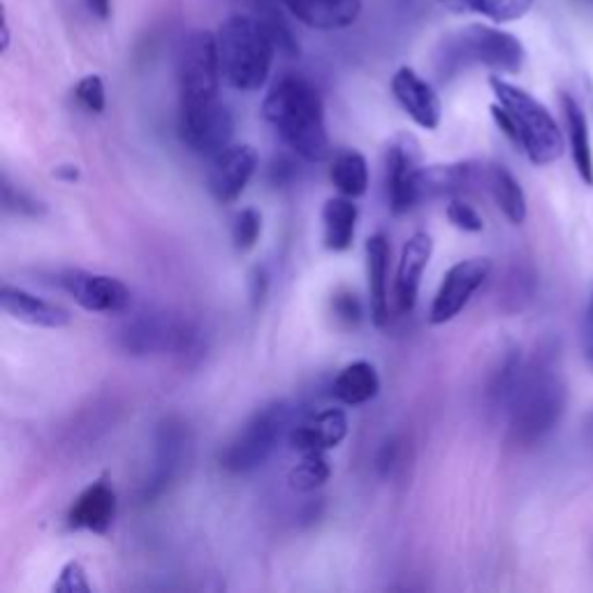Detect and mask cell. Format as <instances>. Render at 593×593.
I'll use <instances>...</instances> for the list:
<instances>
[{
	"instance_id": "5bb4252c",
	"label": "cell",
	"mask_w": 593,
	"mask_h": 593,
	"mask_svg": "<svg viewBox=\"0 0 593 593\" xmlns=\"http://www.w3.org/2000/svg\"><path fill=\"white\" fill-rule=\"evenodd\" d=\"M485 170L487 165L477 162L422 165L417 174V202L471 193L477 185H485Z\"/></svg>"
},
{
	"instance_id": "9a60e30c",
	"label": "cell",
	"mask_w": 593,
	"mask_h": 593,
	"mask_svg": "<svg viewBox=\"0 0 593 593\" xmlns=\"http://www.w3.org/2000/svg\"><path fill=\"white\" fill-rule=\"evenodd\" d=\"M119 500L114 487L107 480H96L77 496L70 512L68 527L74 531H90L105 535L117 519Z\"/></svg>"
},
{
	"instance_id": "5b68a950",
	"label": "cell",
	"mask_w": 593,
	"mask_h": 593,
	"mask_svg": "<svg viewBox=\"0 0 593 593\" xmlns=\"http://www.w3.org/2000/svg\"><path fill=\"white\" fill-rule=\"evenodd\" d=\"M220 72L228 86L253 93L259 90L271 74L276 45L257 19L234 12L216 31Z\"/></svg>"
},
{
	"instance_id": "8992f818",
	"label": "cell",
	"mask_w": 593,
	"mask_h": 593,
	"mask_svg": "<svg viewBox=\"0 0 593 593\" xmlns=\"http://www.w3.org/2000/svg\"><path fill=\"white\" fill-rule=\"evenodd\" d=\"M290 426V403L271 401L244 422L234 438L220 450L218 463L222 471L244 475L267 463Z\"/></svg>"
},
{
	"instance_id": "ffe728a7",
	"label": "cell",
	"mask_w": 593,
	"mask_h": 593,
	"mask_svg": "<svg viewBox=\"0 0 593 593\" xmlns=\"http://www.w3.org/2000/svg\"><path fill=\"white\" fill-rule=\"evenodd\" d=\"M389 241L385 234L366 239V276H368V306L371 323L385 327L389 323Z\"/></svg>"
},
{
	"instance_id": "8fae6325",
	"label": "cell",
	"mask_w": 593,
	"mask_h": 593,
	"mask_svg": "<svg viewBox=\"0 0 593 593\" xmlns=\"http://www.w3.org/2000/svg\"><path fill=\"white\" fill-rule=\"evenodd\" d=\"M59 286L77 302L84 311L90 313H123L133 294L130 288L114 276L93 274L84 269H68L59 276Z\"/></svg>"
},
{
	"instance_id": "484cf974",
	"label": "cell",
	"mask_w": 593,
	"mask_h": 593,
	"mask_svg": "<svg viewBox=\"0 0 593 593\" xmlns=\"http://www.w3.org/2000/svg\"><path fill=\"white\" fill-rule=\"evenodd\" d=\"M438 5L452 14H477L494 24H512L533 10L535 0H438Z\"/></svg>"
},
{
	"instance_id": "7a4b0ae2",
	"label": "cell",
	"mask_w": 593,
	"mask_h": 593,
	"mask_svg": "<svg viewBox=\"0 0 593 593\" xmlns=\"http://www.w3.org/2000/svg\"><path fill=\"white\" fill-rule=\"evenodd\" d=\"M263 117L294 156L306 162L329 158L325 105L318 88L300 74L278 77L263 102Z\"/></svg>"
},
{
	"instance_id": "1f68e13d",
	"label": "cell",
	"mask_w": 593,
	"mask_h": 593,
	"mask_svg": "<svg viewBox=\"0 0 593 593\" xmlns=\"http://www.w3.org/2000/svg\"><path fill=\"white\" fill-rule=\"evenodd\" d=\"M74 100L90 114H102L107 107V90L100 74H86L74 86Z\"/></svg>"
},
{
	"instance_id": "4316f807",
	"label": "cell",
	"mask_w": 593,
	"mask_h": 593,
	"mask_svg": "<svg viewBox=\"0 0 593 593\" xmlns=\"http://www.w3.org/2000/svg\"><path fill=\"white\" fill-rule=\"evenodd\" d=\"M329 179L341 195L358 199L368 191V162L360 152H343L334 158Z\"/></svg>"
},
{
	"instance_id": "603a6c76",
	"label": "cell",
	"mask_w": 593,
	"mask_h": 593,
	"mask_svg": "<svg viewBox=\"0 0 593 593\" xmlns=\"http://www.w3.org/2000/svg\"><path fill=\"white\" fill-rule=\"evenodd\" d=\"M561 109L566 121V133L570 142V156L574 162V170L582 177L586 185H593V152H591V135L584 109L568 93L561 96Z\"/></svg>"
},
{
	"instance_id": "7402d4cb",
	"label": "cell",
	"mask_w": 593,
	"mask_h": 593,
	"mask_svg": "<svg viewBox=\"0 0 593 593\" xmlns=\"http://www.w3.org/2000/svg\"><path fill=\"white\" fill-rule=\"evenodd\" d=\"M358 204L352 197H329L323 207V241L325 249L343 253L352 246L358 230Z\"/></svg>"
},
{
	"instance_id": "ac0fdd59",
	"label": "cell",
	"mask_w": 593,
	"mask_h": 593,
	"mask_svg": "<svg viewBox=\"0 0 593 593\" xmlns=\"http://www.w3.org/2000/svg\"><path fill=\"white\" fill-rule=\"evenodd\" d=\"M0 304H3V311L10 318L31 327L61 329L72 323V315L68 308L10 283H5L3 292H0Z\"/></svg>"
},
{
	"instance_id": "f1b7e54d",
	"label": "cell",
	"mask_w": 593,
	"mask_h": 593,
	"mask_svg": "<svg viewBox=\"0 0 593 593\" xmlns=\"http://www.w3.org/2000/svg\"><path fill=\"white\" fill-rule=\"evenodd\" d=\"M329 477H331V467L325 452H311V455H302V461L290 471L288 482L294 492L306 494V492L320 489Z\"/></svg>"
},
{
	"instance_id": "44dd1931",
	"label": "cell",
	"mask_w": 593,
	"mask_h": 593,
	"mask_svg": "<svg viewBox=\"0 0 593 593\" xmlns=\"http://www.w3.org/2000/svg\"><path fill=\"white\" fill-rule=\"evenodd\" d=\"M237 12H244L267 28L271 40L276 45V51L283 53L286 59H296L300 56V43L288 24L283 14V0H234Z\"/></svg>"
},
{
	"instance_id": "4dcf8cb0",
	"label": "cell",
	"mask_w": 593,
	"mask_h": 593,
	"mask_svg": "<svg viewBox=\"0 0 593 593\" xmlns=\"http://www.w3.org/2000/svg\"><path fill=\"white\" fill-rule=\"evenodd\" d=\"M3 207L8 214L28 216V218H37V216L47 214L45 204L40 199H35L33 195H28L26 191L16 189L8 174H3Z\"/></svg>"
},
{
	"instance_id": "277c9868",
	"label": "cell",
	"mask_w": 593,
	"mask_h": 593,
	"mask_svg": "<svg viewBox=\"0 0 593 593\" xmlns=\"http://www.w3.org/2000/svg\"><path fill=\"white\" fill-rule=\"evenodd\" d=\"M524 59L527 51L517 35L471 24L443 37L434 53V68L440 82H450L471 65H482L496 74H517L524 68Z\"/></svg>"
},
{
	"instance_id": "d590c367",
	"label": "cell",
	"mask_w": 593,
	"mask_h": 593,
	"mask_svg": "<svg viewBox=\"0 0 593 593\" xmlns=\"http://www.w3.org/2000/svg\"><path fill=\"white\" fill-rule=\"evenodd\" d=\"M580 341H582V355L593 374V290L589 294V302L582 315V325H580Z\"/></svg>"
},
{
	"instance_id": "4fadbf2b",
	"label": "cell",
	"mask_w": 593,
	"mask_h": 593,
	"mask_svg": "<svg viewBox=\"0 0 593 593\" xmlns=\"http://www.w3.org/2000/svg\"><path fill=\"white\" fill-rule=\"evenodd\" d=\"M392 96L399 107L411 117L420 128L436 130L443 119V105L436 88L426 82L413 68H399L392 77Z\"/></svg>"
},
{
	"instance_id": "7c38bea8",
	"label": "cell",
	"mask_w": 593,
	"mask_h": 593,
	"mask_svg": "<svg viewBox=\"0 0 593 593\" xmlns=\"http://www.w3.org/2000/svg\"><path fill=\"white\" fill-rule=\"evenodd\" d=\"M257 170V152L251 144H230L209 162L207 185L218 204H232L246 191Z\"/></svg>"
},
{
	"instance_id": "ba28073f",
	"label": "cell",
	"mask_w": 593,
	"mask_h": 593,
	"mask_svg": "<svg viewBox=\"0 0 593 593\" xmlns=\"http://www.w3.org/2000/svg\"><path fill=\"white\" fill-rule=\"evenodd\" d=\"M234 137V117L220 100L199 105H179V140L189 152L214 158L228 148Z\"/></svg>"
},
{
	"instance_id": "e575fe53",
	"label": "cell",
	"mask_w": 593,
	"mask_h": 593,
	"mask_svg": "<svg viewBox=\"0 0 593 593\" xmlns=\"http://www.w3.org/2000/svg\"><path fill=\"white\" fill-rule=\"evenodd\" d=\"M331 308L343 327H358L362 320V304L358 300V294L350 290H339L337 294H334Z\"/></svg>"
},
{
	"instance_id": "ab89813d",
	"label": "cell",
	"mask_w": 593,
	"mask_h": 593,
	"mask_svg": "<svg viewBox=\"0 0 593 593\" xmlns=\"http://www.w3.org/2000/svg\"><path fill=\"white\" fill-rule=\"evenodd\" d=\"M10 49V24H8V16H5V22H3V51Z\"/></svg>"
},
{
	"instance_id": "d4e9b609",
	"label": "cell",
	"mask_w": 593,
	"mask_h": 593,
	"mask_svg": "<svg viewBox=\"0 0 593 593\" xmlns=\"http://www.w3.org/2000/svg\"><path fill=\"white\" fill-rule=\"evenodd\" d=\"M485 189L492 193L500 214H504L512 226H522L529 214V204H527L522 185H519V181L515 179V174L508 170V167L498 162L487 165Z\"/></svg>"
},
{
	"instance_id": "52a82bcc",
	"label": "cell",
	"mask_w": 593,
	"mask_h": 593,
	"mask_svg": "<svg viewBox=\"0 0 593 593\" xmlns=\"http://www.w3.org/2000/svg\"><path fill=\"white\" fill-rule=\"evenodd\" d=\"M179 105H199L218 100L222 82L216 33L193 31L183 37L177 56Z\"/></svg>"
},
{
	"instance_id": "6da1fadb",
	"label": "cell",
	"mask_w": 593,
	"mask_h": 593,
	"mask_svg": "<svg viewBox=\"0 0 593 593\" xmlns=\"http://www.w3.org/2000/svg\"><path fill=\"white\" fill-rule=\"evenodd\" d=\"M556 352L552 346L535 352L508 401L510 438L522 448L545 440L566 413L568 392Z\"/></svg>"
},
{
	"instance_id": "f546056e",
	"label": "cell",
	"mask_w": 593,
	"mask_h": 593,
	"mask_svg": "<svg viewBox=\"0 0 593 593\" xmlns=\"http://www.w3.org/2000/svg\"><path fill=\"white\" fill-rule=\"evenodd\" d=\"M263 237V214L253 207L241 209L232 222V244L239 253H249Z\"/></svg>"
},
{
	"instance_id": "83f0119b",
	"label": "cell",
	"mask_w": 593,
	"mask_h": 593,
	"mask_svg": "<svg viewBox=\"0 0 593 593\" xmlns=\"http://www.w3.org/2000/svg\"><path fill=\"white\" fill-rule=\"evenodd\" d=\"M181 445H183V434L174 426H165L162 438L158 445V463L154 469V477L146 485V496H156L160 494L170 482L174 480L179 467H181Z\"/></svg>"
},
{
	"instance_id": "3957f363",
	"label": "cell",
	"mask_w": 593,
	"mask_h": 593,
	"mask_svg": "<svg viewBox=\"0 0 593 593\" xmlns=\"http://www.w3.org/2000/svg\"><path fill=\"white\" fill-rule=\"evenodd\" d=\"M496 96L492 119L515 146L522 148L533 165H549L564 156V135L547 107L529 90L519 88L498 74L489 80Z\"/></svg>"
},
{
	"instance_id": "60d3db41",
	"label": "cell",
	"mask_w": 593,
	"mask_h": 593,
	"mask_svg": "<svg viewBox=\"0 0 593 593\" xmlns=\"http://www.w3.org/2000/svg\"><path fill=\"white\" fill-rule=\"evenodd\" d=\"M586 432H589V438L593 440V415L589 417V424H586Z\"/></svg>"
},
{
	"instance_id": "2e32d148",
	"label": "cell",
	"mask_w": 593,
	"mask_h": 593,
	"mask_svg": "<svg viewBox=\"0 0 593 593\" xmlns=\"http://www.w3.org/2000/svg\"><path fill=\"white\" fill-rule=\"evenodd\" d=\"M346 436H348L346 413L341 408H327V411H320L311 415L308 420L294 424L288 434V440L294 452L311 455L339 448Z\"/></svg>"
},
{
	"instance_id": "74e56055",
	"label": "cell",
	"mask_w": 593,
	"mask_h": 593,
	"mask_svg": "<svg viewBox=\"0 0 593 593\" xmlns=\"http://www.w3.org/2000/svg\"><path fill=\"white\" fill-rule=\"evenodd\" d=\"M84 3L90 16H96L98 22H107L111 16V0H84Z\"/></svg>"
},
{
	"instance_id": "e0dca14e",
	"label": "cell",
	"mask_w": 593,
	"mask_h": 593,
	"mask_svg": "<svg viewBox=\"0 0 593 593\" xmlns=\"http://www.w3.org/2000/svg\"><path fill=\"white\" fill-rule=\"evenodd\" d=\"M434 255V239L426 232H415L406 241L399 257L397 278H395V296L401 313H411L417 304L422 274Z\"/></svg>"
},
{
	"instance_id": "8d00e7d4",
	"label": "cell",
	"mask_w": 593,
	"mask_h": 593,
	"mask_svg": "<svg viewBox=\"0 0 593 593\" xmlns=\"http://www.w3.org/2000/svg\"><path fill=\"white\" fill-rule=\"evenodd\" d=\"M269 292V274L265 267H253L251 276H249V294H251V306L257 311L259 306L265 304Z\"/></svg>"
},
{
	"instance_id": "836d02e7",
	"label": "cell",
	"mask_w": 593,
	"mask_h": 593,
	"mask_svg": "<svg viewBox=\"0 0 593 593\" xmlns=\"http://www.w3.org/2000/svg\"><path fill=\"white\" fill-rule=\"evenodd\" d=\"M53 591H59V593H90L93 586L88 582L86 568L80 561H68L59 572V580L53 582Z\"/></svg>"
},
{
	"instance_id": "cb8c5ba5",
	"label": "cell",
	"mask_w": 593,
	"mask_h": 593,
	"mask_svg": "<svg viewBox=\"0 0 593 593\" xmlns=\"http://www.w3.org/2000/svg\"><path fill=\"white\" fill-rule=\"evenodd\" d=\"M331 392L346 406H362L376 399L380 392V378L376 374V366L366 360L346 364L337 378H334Z\"/></svg>"
},
{
	"instance_id": "f35d334b",
	"label": "cell",
	"mask_w": 593,
	"mask_h": 593,
	"mask_svg": "<svg viewBox=\"0 0 593 593\" xmlns=\"http://www.w3.org/2000/svg\"><path fill=\"white\" fill-rule=\"evenodd\" d=\"M53 177L61 179V181H68V183H74L80 179V167L77 165H61L59 170H53Z\"/></svg>"
},
{
	"instance_id": "30bf717a",
	"label": "cell",
	"mask_w": 593,
	"mask_h": 593,
	"mask_svg": "<svg viewBox=\"0 0 593 593\" xmlns=\"http://www.w3.org/2000/svg\"><path fill=\"white\" fill-rule=\"evenodd\" d=\"M492 274L489 257H469L452 265L445 274L443 283L434 296V304L429 311L432 325H445L455 320L457 315L469 306L471 296L485 286Z\"/></svg>"
},
{
	"instance_id": "d6a6232c",
	"label": "cell",
	"mask_w": 593,
	"mask_h": 593,
	"mask_svg": "<svg viewBox=\"0 0 593 593\" xmlns=\"http://www.w3.org/2000/svg\"><path fill=\"white\" fill-rule=\"evenodd\" d=\"M445 216H448V220L457 230H463V232L485 230V220H482V216L471 207L469 202H463V199H450L448 209H445Z\"/></svg>"
},
{
	"instance_id": "9c48e42d",
	"label": "cell",
	"mask_w": 593,
	"mask_h": 593,
	"mask_svg": "<svg viewBox=\"0 0 593 593\" xmlns=\"http://www.w3.org/2000/svg\"><path fill=\"white\" fill-rule=\"evenodd\" d=\"M422 170L420 142L411 133H399L385 148V189L389 211L401 216L417 202V174Z\"/></svg>"
},
{
	"instance_id": "d6986e66",
	"label": "cell",
	"mask_w": 593,
	"mask_h": 593,
	"mask_svg": "<svg viewBox=\"0 0 593 593\" xmlns=\"http://www.w3.org/2000/svg\"><path fill=\"white\" fill-rule=\"evenodd\" d=\"M286 10L308 28L341 31L362 14V0H283Z\"/></svg>"
}]
</instances>
